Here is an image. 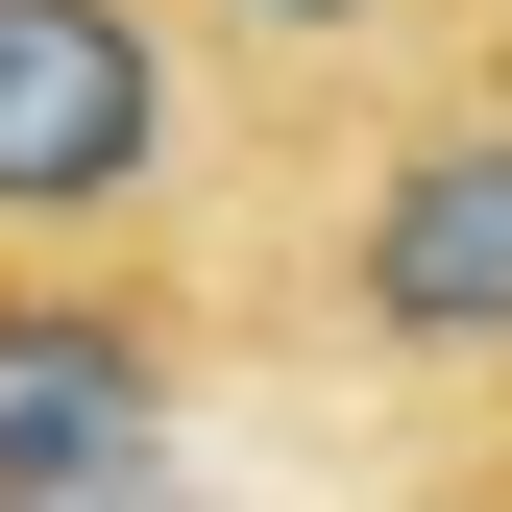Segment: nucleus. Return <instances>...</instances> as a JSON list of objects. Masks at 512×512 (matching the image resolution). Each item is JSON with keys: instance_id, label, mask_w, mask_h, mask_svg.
I'll return each mask as SVG.
<instances>
[{"instance_id": "1", "label": "nucleus", "mask_w": 512, "mask_h": 512, "mask_svg": "<svg viewBox=\"0 0 512 512\" xmlns=\"http://www.w3.org/2000/svg\"><path fill=\"white\" fill-rule=\"evenodd\" d=\"M244 391H293L391 488H512V25L317 98L244 147L220 220Z\"/></svg>"}, {"instance_id": "2", "label": "nucleus", "mask_w": 512, "mask_h": 512, "mask_svg": "<svg viewBox=\"0 0 512 512\" xmlns=\"http://www.w3.org/2000/svg\"><path fill=\"white\" fill-rule=\"evenodd\" d=\"M244 415L220 244H0V512H147Z\"/></svg>"}, {"instance_id": "3", "label": "nucleus", "mask_w": 512, "mask_h": 512, "mask_svg": "<svg viewBox=\"0 0 512 512\" xmlns=\"http://www.w3.org/2000/svg\"><path fill=\"white\" fill-rule=\"evenodd\" d=\"M269 122L171 0H0V244H220Z\"/></svg>"}]
</instances>
